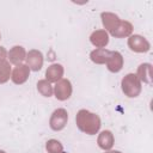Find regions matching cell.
Returning a JSON list of instances; mask_svg holds the SVG:
<instances>
[{
    "mask_svg": "<svg viewBox=\"0 0 153 153\" xmlns=\"http://www.w3.org/2000/svg\"><path fill=\"white\" fill-rule=\"evenodd\" d=\"M75 123L78 129L87 135H96L102 126L100 117L97 114L91 112L86 109H81L76 112Z\"/></svg>",
    "mask_w": 153,
    "mask_h": 153,
    "instance_id": "obj_1",
    "label": "cell"
},
{
    "mask_svg": "<svg viewBox=\"0 0 153 153\" xmlns=\"http://www.w3.org/2000/svg\"><path fill=\"white\" fill-rule=\"evenodd\" d=\"M121 88H122V92L124 93V96H127L128 98H136L141 93L142 86H141V81L139 80L136 74L128 73L121 80Z\"/></svg>",
    "mask_w": 153,
    "mask_h": 153,
    "instance_id": "obj_2",
    "label": "cell"
},
{
    "mask_svg": "<svg viewBox=\"0 0 153 153\" xmlns=\"http://www.w3.org/2000/svg\"><path fill=\"white\" fill-rule=\"evenodd\" d=\"M67 122H68V112L67 110L60 108L53 111L50 120H49V126L53 130L60 131L66 127Z\"/></svg>",
    "mask_w": 153,
    "mask_h": 153,
    "instance_id": "obj_3",
    "label": "cell"
},
{
    "mask_svg": "<svg viewBox=\"0 0 153 153\" xmlns=\"http://www.w3.org/2000/svg\"><path fill=\"white\" fill-rule=\"evenodd\" d=\"M73 92V87H72V82L68 79H61L60 81L56 82V85L54 86V94L55 98L57 100H67Z\"/></svg>",
    "mask_w": 153,
    "mask_h": 153,
    "instance_id": "obj_4",
    "label": "cell"
},
{
    "mask_svg": "<svg viewBox=\"0 0 153 153\" xmlns=\"http://www.w3.org/2000/svg\"><path fill=\"white\" fill-rule=\"evenodd\" d=\"M128 47L134 53H147L151 49L149 42L141 35H130L128 38Z\"/></svg>",
    "mask_w": 153,
    "mask_h": 153,
    "instance_id": "obj_5",
    "label": "cell"
},
{
    "mask_svg": "<svg viewBox=\"0 0 153 153\" xmlns=\"http://www.w3.org/2000/svg\"><path fill=\"white\" fill-rule=\"evenodd\" d=\"M26 65L30 68V71L33 72H38L42 67H43V54L37 50V49H31L29 50V53H26Z\"/></svg>",
    "mask_w": 153,
    "mask_h": 153,
    "instance_id": "obj_6",
    "label": "cell"
},
{
    "mask_svg": "<svg viewBox=\"0 0 153 153\" xmlns=\"http://www.w3.org/2000/svg\"><path fill=\"white\" fill-rule=\"evenodd\" d=\"M30 76V68L26 63H22L19 66H16L11 73V80L16 85H22L26 82V80Z\"/></svg>",
    "mask_w": 153,
    "mask_h": 153,
    "instance_id": "obj_7",
    "label": "cell"
},
{
    "mask_svg": "<svg viewBox=\"0 0 153 153\" xmlns=\"http://www.w3.org/2000/svg\"><path fill=\"white\" fill-rule=\"evenodd\" d=\"M7 59L10 63L14 66H19L26 59V50L22 45H14L10 49V51H7Z\"/></svg>",
    "mask_w": 153,
    "mask_h": 153,
    "instance_id": "obj_8",
    "label": "cell"
},
{
    "mask_svg": "<svg viewBox=\"0 0 153 153\" xmlns=\"http://www.w3.org/2000/svg\"><path fill=\"white\" fill-rule=\"evenodd\" d=\"M123 63H124V61H123L122 54L118 51L110 50V55L106 61V68L111 73H118L123 68Z\"/></svg>",
    "mask_w": 153,
    "mask_h": 153,
    "instance_id": "obj_9",
    "label": "cell"
},
{
    "mask_svg": "<svg viewBox=\"0 0 153 153\" xmlns=\"http://www.w3.org/2000/svg\"><path fill=\"white\" fill-rule=\"evenodd\" d=\"M63 73H65V69L61 63H51L45 71V80H48L50 84L57 82L62 79Z\"/></svg>",
    "mask_w": 153,
    "mask_h": 153,
    "instance_id": "obj_10",
    "label": "cell"
},
{
    "mask_svg": "<svg viewBox=\"0 0 153 153\" xmlns=\"http://www.w3.org/2000/svg\"><path fill=\"white\" fill-rule=\"evenodd\" d=\"M100 18H102L103 26H104V29L108 33H111L121 20L120 17L117 14L112 13V12H103L100 14Z\"/></svg>",
    "mask_w": 153,
    "mask_h": 153,
    "instance_id": "obj_11",
    "label": "cell"
},
{
    "mask_svg": "<svg viewBox=\"0 0 153 153\" xmlns=\"http://www.w3.org/2000/svg\"><path fill=\"white\" fill-rule=\"evenodd\" d=\"M90 42L96 48H105L109 43V33L105 30H96L91 33Z\"/></svg>",
    "mask_w": 153,
    "mask_h": 153,
    "instance_id": "obj_12",
    "label": "cell"
},
{
    "mask_svg": "<svg viewBox=\"0 0 153 153\" xmlns=\"http://www.w3.org/2000/svg\"><path fill=\"white\" fill-rule=\"evenodd\" d=\"M133 32V25L131 23H129L128 20H120L118 25L115 27V30L110 33L111 36L116 37V38H124V37H129Z\"/></svg>",
    "mask_w": 153,
    "mask_h": 153,
    "instance_id": "obj_13",
    "label": "cell"
},
{
    "mask_svg": "<svg viewBox=\"0 0 153 153\" xmlns=\"http://www.w3.org/2000/svg\"><path fill=\"white\" fill-rule=\"evenodd\" d=\"M97 143L99 146V148L104 149V151H110L115 143V137L114 134L110 130H103L97 139Z\"/></svg>",
    "mask_w": 153,
    "mask_h": 153,
    "instance_id": "obj_14",
    "label": "cell"
},
{
    "mask_svg": "<svg viewBox=\"0 0 153 153\" xmlns=\"http://www.w3.org/2000/svg\"><path fill=\"white\" fill-rule=\"evenodd\" d=\"M109 55H110V50H108L105 48H97L91 51L90 59L92 62H94L97 65H105Z\"/></svg>",
    "mask_w": 153,
    "mask_h": 153,
    "instance_id": "obj_15",
    "label": "cell"
},
{
    "mask_svg": "<svg viewBox=\"0 0 153 153\" xmlns=\"http://www.w3.org/2000/svg\"><path fill=\"white\" fill-rule=\"evenodd\" d=\"M151 71H152V65L151 63H141L137 67L136 76L141 82L151 84Z\"/></svg>",
    "mask_w": 153,
    "mask_h": 153,
    "instance_id": "obj_16",
    "label": "cell"
},
{
    "mask_svg": "<svg viewBox=\"0 0 153 153\" xmlns=\"http://www.w3.org/2000/svg\"><path fill=\"white\" fill-rule=\"evenodd\" d=\"M37 91L43 96V97H51L54 94V87L51 86V84L45 80V79H42V80H38L37 82Z\"/></svg>",
    "mask_w": 153,
    "mask_h": 153,
    "instance_id": "obj_17",
    "label": "cell"
},
{
    "mask_svg": "<svg viewBox=\"0 0 153 153\" xmlns=\"http://www.w3.org/2000/svg\"><path fill=\"white\" fill-rule=\"evenodd\" d=\"M11 63L5 60L0 63V84H6L11 78Z\"/></svg>",
    "mask_w": 153,
    "mask_h": 153,
    "instance_id": "obj_18",
    "label": "cell"
},
{
    "mask_svg": "<svg viewBox=\"0 0 153 153\" xmlns=\"http://www.w3.org/2000/svg\"><path fill=\"white\" fill-rule=\"evenodd\" d=\"M45 149L48 153H63L62 143L55 139H50L45 142Z\"/></svg>",
    "mask_w": 153,
    "mask_h": 153,
    "instance_id": "obj_19",
    "label": "cell"
},
{
    "mask_svg": "<svg viewBox=\"0 0 153 153\" xmlns=\"http://www.w3.org/2000/svg\"><path fill=\"white\" fill-rule=\"evenodd\" d=\"M6 59H7V50H6L5 47H1L0 45V63L4 62Z\"/></svg>",
    "mask_w": 153,
    "mask_h": 153,
    "instance_id": "obj_20",
    "label": "cell"
},
{
    "mask_svg": "<svg viewBox=\"0 0 153 153\" xmlns=\"http://www.w3.org/2000/svg\"><path fill=\"white\" fill-rule=\"evenodd\" d=\"M105 153H122V152H120V151H111L110 149V151H106Z\"/></svg>",
    "mask_w": 153,
    "mask_h": 153,
    "instance_id": "obj_21",
    "label": "cell"
},
{
    "mask_svg": "<svg viewBox=\"0 0 153 153\" xmlns=\"http://www.w3.org/2000/svg\"><path fill=\"white\" fill-rule=\"evenodd\" d=\"M0 153H6L5 151H2V149H0Z\"/></svg>",
    "mask_w": 153,
    "mask_h": 153,
    "instance_id": "obj_22",
    "label": "cell"
},
{
    "mask_svg": "<svg viewBox=\"0 0 153 153\" xmlns=\"http://www.w3.org/2000/svg\"><path fill=\"white\" fill-rule=\"evenodd\" d=\"M0 39H1V33H0Z\"/></svg>",
    "mask_w": 153,
    "mask_h": 153,
    "instance_id": "obj_23",
    "label": "cell"
}]
</instances>
